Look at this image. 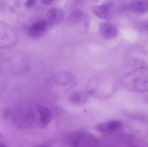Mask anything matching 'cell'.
<instances>
[{
  "mask_svg": "<svg viewBox=\"0 0 148 147\" xmlns=\"http://www.w3.org/2000/svg\"><path fill=\"white\" fill-rule=\"evenodd\" d=\"M130 10L137 14L148 12V0H136L130 4Z\"/></svg>",
  "mask_w": 148,
  "mask_h": 147,
  "instance_id": "9c48e42d",
  "label": "cell"
},
{
  "mask_svg": "<svg viewBox=\"0 0 148 147\" xmlns=\"http://www.w3.org/2000/svg\"><path fill=\"white\" fill-rule=\"evenodd\" d=\"M99 31L101 36L107 40L115 39L118 34L116 27L108 22H103L101 23Z\"/></svg>",
  "mask_w": 148,
  "mask_h": 147,
  "instance_id": "5b68a950",
  "label": "cell"
},
{
  "mask_svg": "<svg viewBox=\"0 0 148 147\" xmlns=\"http://www.w3.org/2000/svg\"><path fill=\"white\" fill-rule=\"evenodd\" d=\"M15 31L9 25L0 21V49H7L15 45L18 41Z\"/></svg>",
  "mask_w": 148,
  "mask_h": 147,
  "instance_id": "7a4b0ae2",
  "label": "cell"
},
{
  "mask_svg": "<svg viewBox=\"0 0 148 147\" xmlns=\"http://www.w3.org/2000/svg\"><path fill=\"white\" fill-rule=\"evenodd\" d=\"M138 28L140 30L144 32H148V22H143L138 25Z\"/></svg>",
  "mask_w": 148,
  "mask_h": 147,
  "instance_id": "8fae6325",
  "label": "cell"
},
{
  "mask_svg": "<svg viewBox=\"0 0 148 147\" xmlns=\"http://www.w3.org/2000/svg\"><path fill=\"white\" fill-rule=\"evenodd\" d=\"M39 111L40 116L39 126L41 128H47L53 119L52 113L49 109L46 107L39 108Z\"/></svg>",
  "mask_w": 148,
  "mask_h": 147,
  "instance_id": "ba28073f",
  "label": "cell"
},
{
  "mask_svg": "<svg viewBox=\"0 0 148 147\" xmlns=\"http://www.w3.org/2000/svg\"><path fill=\"white\" fill-rule=\"evenodd\" d=\"M36 2V0H27L25 3V5L27 7H32L35 4Z\"/></svg>",
  "mask_w": 148,
  "mask_h": 147,
  "instance_id": "7c38bea8",
  "label": "cell"
},
{
  "mask_svg": "<svg viewBox=\"0 0 148 147\" xmlns=\"http://www.w3.org/2000/svg\"><path fill=\"white\" fill-rule=\"evenodd\" d=\"M123 126V124L121 121L114 120L98 124L96 129L101 133L110 135L119 131Z\"/></svg>",
  "mask_w": 148,
  "mask_h": 147,
  "instance_id": "277c9868",
  "label": "cell"
},
{
  "mask_svg": "<svg viewBox=\"0 0 148 147\" xmlns=\"http://www.w3.org/2000/svg\"><path fill=\"white\" fill-rule=\"evenodd\" d=\"M82 14H79L78 13H75L73 14L72 15V17H70L71 20H73V21L77 20L80 18L81 16H82Z\"/></svg>",
  "mask_w": 148,
  "mask_h": 147,
  "instance_id": "4fadbf2b",
  "label": "cell"
},
{
  "mask_svg": "<svg viewBox=\"0 0 148 147\" xmlns=\"http://www.w3.org/2000/svg\"><path fill=\"white\" fill-rule=\"evenodd\" d=\"M88 98L87 95L83 92L75 91L70 95L69 100L75 105H82L86 102Z\"/></svg>",
  "mask_w": 148,
  "mask_h": 147,
  "instance_id": "30bf717a",
  "label": "cell"
},
{
  "mask_svg": "<svg viewBox=\"0 0 148 147\" xmlns=\"http://www.w3.org/2000/svg\"><path fill=\"white\" fill-rule=\"evenodd\" d=\"M55 0H41V1L45 5H48L53 2Z\"/></svg>",
  "mask_w": 148,
  "mask_h": 147,
  "instance_id": "5bb4252c",
  "label": "cell"
},
{
  "mask_svg": "<svg viewBox=\"0 0 148 147\" xmlns=\"http://www.w3.org/2000/svg\"><path fill=\"white\" fill-rule=\"evenodd\" d=\"M50 25L51 24L47 20L38 21L33 23L29 28V34L35 39L41 38L48 30Z\"/></svg>",
  "mask_w": 148,
  "mask_h": 147,
  "instance_id": "3957f363",
  "label": "cell"
},
{
  "mask_svg": "<svg viewBox=\"0 0 148 147\" xmlns=\"http://www.w3.org/2000/svg\"><path fill=\"white\" fill-rule=\"evenodd\" d=\"M112 3L108 2L94 6L92 7V11L98 18L102 20H109L112 17Z\"/></svg>",
  "mask_w": 148,
  "mask_h": 147,
  "instance_id": "8992f818",
  "label": "cell"
},
{
  "mask_svg": "<svg viewBox=\"0 0 148 147\" xmlns=\"http://www.w3.org/2000/svg\"><path fill=\"white\" fill-rule=\"evenodd\" d=\"M47 17V20L51 25H56L63 20L64 13L60 9L53 8L49 10Z\"/></svg>",
  "mask_w": 148,
  "mask_h": 147,
  "instance_id": "52a82bcc",
  "label": "cell"
},
{
  "mask_svg": "<svg viewBox=\"0 0 148 147\" xmlns=\"http://www.w3.org/2000/svg\"><path fill=\"white\" fill-rule=\"evenodd\" d=\"M122 84L134 92L148 91V68L142 67L126 73L121 78Z\"/></svg>",
  "mask_w": 148,
  "mask_h": 147,
  "instance_id": "6da1fadb",
  "label": "cell"
}]
</instances>
